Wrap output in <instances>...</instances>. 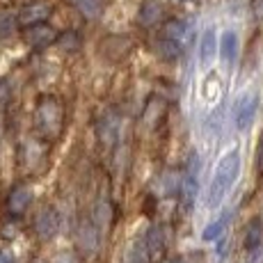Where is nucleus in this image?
Returning <instances> with one entry per match:
<instances>
[{"mask_svg": "<svg viewBox=\"0 0 263 263\" xmlns=\"http://www.w3.org/2000/svg\"><path fill=\"white\" fill-rule=\"evenodd\" d=\"M240 176V149L234 146L229 149L224 156L220 158L217 167L213 172V179H211V188H209V206L215 209L224 201V197L229 195V190L236 185Z\"/></svg>", "mask_w": 263, "mask_h": 263, "instance_id": "nucleus-1", "label": "nucleus"}, {"mask_svg": "<svg viewBox=\"0 0 263 263\" xmlns=\"http://www.w3.org/2000/svg\"><path fill=\"white\" fill-rule=\"evenodd\" d=\"M34 126L48 140H55L62 133L64 126V108L55 96H44L34 110Z\"/></svg>", "mask_w": 263, "mask_h": 263, "instance_id": "nucleus-2", "label": "nucleus"}, {"mask_svg": "<svg viewBox=\"0 0 263 263\" xmlns=\"http://www.w3.org/2000/svg\"><path fill=\"white\" fill-rule=\"evenodd\" d=\"M261 105V96L256 89H250L236 101V110H234V124L238 130H247L256 119V112H259Z\"/></svg>", "mask_w": 263, "mask_h": 263, "instance_id": "nucleus-3", "label": "nucleus"}, {"mask_svg": "<svg viewBox=\"0 0 263 263\" xmlns=\"http://www.w3.org/2000/svg\"><path fill=\"white\" fill-rule=\"evenodd\" d=\"M197 190H199V156L190 154L185 176H183V181H181V204H183L185 211H190L192 204H195Z\"/></svg>", "mask_w": 263, "mask_h": 263, "instance_id": "nucleus-4", "label": "nucleus"}, {"mask_svg": "<svg viewBox=\"0 0 263 263\" xmlns=\"http://www.w3.org/2000/svg\"><path fill=\"white\" fill-rule=\"evenodd\" d=\"M50 14H53V7H50L48 3L34 0V3L23 5V9L18 12L16 21H18L21 28H30V25H37V23H46Z\"/></svg>", "mask_w": 263, "mask_h": 263, "instance_id": "nucleus-5", "label": "nucleus"}, {"mask_svg": "<svg viewBox=\"0 0 263 263\" xmlns=\"http://www.w3.org/2000/svg\"><path fill=\"white\" fill-rule=\"evenodd\" d=\"M34 231L42 240H53L60 231V213L53 209V206H46V209L39 211L37 220H34Z\"/></svg>", "mask_w": 263, "mask_h": 263, "instance_id": "nucleus-6", "label": "nucleus"}, {"mask_svg": "<svg viewBox=\"0 0 263 263\" xmlns=\"http://www.w3.org/2000/svg\"><path fill=\"white\" fill-rule=\"evenodd\" d=\"M23 39L28 46L42 50V48L50 46V44H55L58 32L46 23H37V25H30V28H23Z\"/></svg>", "mask_w": 263, "mask_h": 263, "instance_id": "nucleus-7", "label": "nucleus"}, {"mask_svg": "<svg viewBox=\"0 0 263 263\" xmlns=\"http://www.w3.org/2000/svg\"><path fill=\"white\" fill-rule=\"evenodd\" d=\"M160 37L170 39V42H174L176 46H181L185 50V46H188L190 39H192V28H190L188 21H183V18H170L167 23H163Z\"/></svg>", "mask_w": 263, "mask_h": 263, "instance_id": "nucleus-8", "label": "nucleus"}, {"mask_svg": "<svg viewBox=\"0 0 263 263\" xmlns=\"http://www.w3.org/2000/svg\"><path fill=\"white\" fill-rule=\"evenodd\" d=\"M238 50H240V42L236 30H224L220 34V42H217V53H220V60L227 69H231L238 60Z\"/></svg>", "mask_w": 263, "mask_h": 263, "instance_id": "nucleus-9", "label": "nucleus"}, {"mask_svg": "<svg viewBox=\"0 0 263 263\" xmlns=\"http://www.w3.org/2000/svg\"><path fill=\"white\" fill-rule=\"evenodd\" d=\"M144 247H146V254H149L151 263L158 261L160 256L165 254V250H167V236H165V231L160 224H154L149 231H146Z\"/></svg>", "mask_w": 263, "mask_h": 263, "instance_id": "nucleus-10", "label": "nucleus"}, {"mask_svg": "<svg viewBox=\"0 0 263 263\" xmlns=\"http://www.w3.org/2000/svg\"><path fill=\"white\" fill-rule=\"evenodd\" d=\"M32 188L25 183H18L16 188H14L12 192H9L7 197V209L12 215H21L25 213V211L30 209V204H32Z\"/></svg>", "mask_w": 263, "mask_h": 263, "instance_id": "nucleus-11", "label": "nucleus"}, {"mask_svg": "<svg viewBox=\"0 0 263 263\" xmlns=\"http://www.w3.org/2000/svg\"><path fill=\"white\" fill-rule=\"evenodd\" d=\"M217 55V37H215V30L213 28H206L199 37V64L201 69H209L213 64Z\"/></svg>", "mask_w": 263, "mask_h": 263, "instance_id": "nucleus-12", "label": "nucleus"}, {"mask_svg": "<svg viewBox=\"0 0 263 263\" xmlns=\"http://www.w3.org/2000/svg\"><path fill=\"white\" fill-rule=\"evenodd\" d=\"M229 224H231V211H222V213L217 215L213 222H209V224L204 227V231H201V240H204V242H213L217 238H222V236H224V231L229 229Z\"/></svg>", "mask_w": 263, "mask_h": 263, "instance_id": "nucleus-13", "label": "nucleus"}, {"mask_svg": "<svg viewBox=\"0 0 263 263\" xmlns=\"http://www.w3.org/2000/svg\"><path fill=\"white\" fill-rule=\"evenodd\" d=\"M160 16H163V5H160L158 0H144V3L140 5L138 23L142 25V28H151V25H156L160 21Z\"/></svg>", "mask_w": 263, "mask_h": 263, "instance_id": "nucleus-14", "label": "nucleus"}, {"mask_svg": "<svg viewBox=\"0 0 263 263\" xmlns=\"http://www.w3.org/2000/svg\"><path fill=\"white\" fill-rule=\"evenodd\" d=\"M261 242H263V222L261 220H252L250 227H247V234H245L247 254H254V252L261 247Z\"/></svg>", "mask_w": 263, "mask_h": 263, "instance_id": "nucleus-15", "label": "nucleus"}, {"mask_svg": "<svg viewBox=\"0 0 263 263\" xmlns=\"http://www.w3.org/2000/svg\"><path fill=\"white\" fill-rule=\"evenodd\" d=\"M69 3H71L80 12V16H85L87 21L99 18L101 12H103V0H69Z\"/></svg>", "mask_w": 263, "mask_h": 263, "instance_id": "nucleus-16", "label": "nucleus"}, {"mask_svg": "<svg viewBox=\"0 0 263 263\" xmlns=\"http://www.w3.org/2000/svg\"><path fill=\"white\" fill-rule=\"evenodd\" d=\"M156 53H158L163 60H167V62H174V60H179V58H181L183 48L176 46V44H174V42H170V39L160 37L158 42H156Z\"/></svg>", "mask_w": 263, "mask_h": 263, "instance_id": "nucleus-17", "label": "nucleus"}, {"mask_svg": "<svg viewBox=\"0 0 263 263\" xmlns=\"http://www.w3.org/2000/svg\"><path fill=\"white\" fill-rule=\"evenodd\" d=\"M18 28V21L12 12H0V42L9 39Z\"/></svg>", "mask_w": 263, "mask_h": 263, "instance_id": "nucleus-18", "label": "nucleus"}, {"mask_svg": "<svg viewBox=\"0 0 263 263\" xmlns=\"http://www.w3.org/2000/svg\"><path fill=\"white\" fill-rule=\"evenodd\" d=\"M124 263H151L149 254H146L144 242H133V245H130V250L126 252Z\"/></svg>", "mask_w": 263, "mask_h": 263, "instance_id": "nucleus-19", "label": "nucleus"}, {"mask_svg": "<svg viewBox=\"0 0 263 263\" xmlns=\"http://www.w3.org/2000/svg\"><path fill=\"white\" fill-rule=\"evenodd\" d=\"M78 238H80V247H83L85 252H92L96 247V231L92 229V227H83L80 234H78Z\"/></svg>", "mask_w": 263, "mask_h": 263, "instance_id": "nucleus-20", "label": "nucleus"}, {"mask_svg": "<svg viewBox=\"0 0 263 263\" xmlns=\"http://www.w3.org/2000/svg\"><path fill=\"white\" fill-rule=\"evenodd\" d=\"M55 44H60L64 50H76L80 46V39H78V34L76 32H64V34H58Z\"/></svg>", "mask_w": 263, "mask_h": 263, "instance_id": "nucleus-21", "label": "nucleus"}, {"mask_svg": "<svg viewBox=\"0 0 263 263\" xmlns=\"http://www.w3.org/2000/svg\"><path fill=\"white\" fill-rule=\"evenodd\" d=\"M53 263H78V256H76L73 252H60L53 259Z\"/></svg>", "mask_w": 263, "mask_h": 263, "instance_id": "nucleus-22", "label": "nucleus"}, {"mask_svg": "<svg viewBox=\"0 0 263 263\" xmlns=\"http://www.w3.org/2000/svg\"><path fill=\"white\" fill-rule=\"evenodd\" d=\"M250 9L259 21H263V0H250Z\"/></svg>", "mask_w": 263, "mask_h": 263, "instance_id": "nucleus-23", "label": "nucleus"}, {"mask_svg": "<svg viewBox=\"0 0 263 263\" xmlns=\"http://www.w3.org/2000/svg\"><path fill=\"white\" fill-rule=\"evenodd\" d=\"M0 263H16V259H14L12 252L3 250V252H0Z\"/></svg>", "mask_w": 263, "mask_h": 263, "instance_id": "nucleus-24", "label": "nucleus"}, {"mask_svg": "<svg viewBox=\"0 0 263 263\" xmlns=\"http://www.w3.org/2000/svg\"><path fill=\"white\" fill-rule=\"evenodd\" d=\"M170 263H185V261H183V259H181V256H176V259H172Z\"/></svg>", "mask_w": 263, "mask_h": 263, "instance_id": "nucleus-25", "label": "nucleus"}]
</instances>
